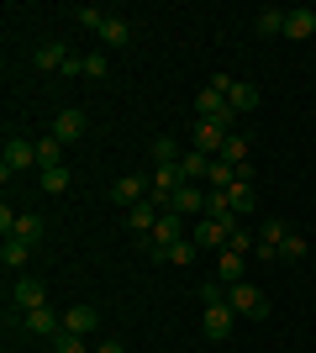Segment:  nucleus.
<instances>
[{
  "mask_svg": "<svg viewBox=\"0 0 316 353\" xmlns=\"http://www.w3.org/2000/svg\"><path fill=\"white\" fill-rule=\"evenodd\" d=\"M74 21H79V27H90L95 37H101V27H105V11H95V6H79V11H74Z\"/></svg>",
  "mask_w": 316,
  "mask_h": 353,
  "instance_id": "7c9ffc66",
  "label": "nucleus"
},
{
  "mask_svg": "<svg viewBox=\"0 0 316 353\" xmlns=\"http://www.w3.org/2000/svg\"><path fill=\"white\" fill-rule=\"evenodd\" d=\"M105 69H111V59H101V53L85 59V74H90V79H105Z\"/></svg>",
  "mask_w": 316,
  "mask_h": 353,
  "instance_id": "72a5a7b5",
  "label": "nucleus"
},
{
  "mask_svg": "<svg viewBox=\"0 0 316 353\" xmlns=\"http://www.w3.org/2000/svg\"><path fill=\"white\" fill-rule=\"evenodd\" d=\"M63 163V143L59 137H43V143H37V169H59Z\"/></svg>",
  "mask_w": 316,
  "mask_h": 353,
  "instance_id": "393cba45",
  "label": "nucleus"
},
{
  "mask_svg": "<svg viewBox=\"0 0 316 353\" xmlns=\"http://www.w3.org/2000/svg\"><path fill=\"white\" fill-rule=\"evenodd\" d=\"M21 327H27L32 338H48V343H53L63 332V316L53 306H37V311H21Z\"/></svg>",
  "mask_w": 316,
  "mask_h": 353,
  "instance_id": "0eeeda50",
  "label": "nucleus"
},
{
  "mask_svg": "<svg viewBox=\"0 0 316 353\" xmlns=\"http://www.w3.org/2000/svg\"><path fill=\"white\" fill-rule=\"evenodd\" d=\"M95 327H101V311H95V306H69V311H63V332H79V338H90Z\"/></svg>",
  "mask_w": 316,
  "mask_h": 353,
  "instance_id": "f8f14e48",
  "label": "nucleus"
},
{
  "mask_svg": "<svg viewBox=\"0 0 316 353\" xmlns=\"http://www.w3.org/2000/svg\"><path fill=\"white\" fill-rule=\"evenodd\" d=\"M21 169H37V143L11 137V143H6V159H0V179L11 185V174H21Z\"/></svg>",
  "mask_w": 316,
  "mask_h": 353,
  "instance_id": "20e7f679",
  "label": "nucleus"
},
{
  "mask_svg": "<svg viewBox=\"0 0 316 353\" xmlns=\"http://www.w3.org/2000/svg\"><path fill=\"white\" fill-rule=\"evenodd\" d=\"M232 327H238V311L227 306V295H222V301H206V316H200V332H206L211 343H227V338H232Z\"/></svg>",
  "mask_w": 316,
  "mask_h": 353,
  "instance_id": "f03ea898",
  "label": "nucleus"
},
{
  "mask_svg": "<svg viewBox=\"0 0 316 353\" xmlns=\"http://www.w3.org/2000/svg\"><path fill=\"white\" fill-rule=\"evenodd\" d=\"M206 195L211 190H200V185H180V190H174V201H169V211H180V216L185 221H190V216H206Z\"/></svg>",
  "mask_w": 316,
  "mask_h": 353,
  "instance_id": "6e6552de",
  "label": "nucleus"
},
{
  "mask_svg": "<svg viewBox=\"0 0 316 353\" xmlns=\"http://www.w3.org/2000/svg\"><path fill=\"white\" fill-rule=\"evenodd\" d=\"M227 206H232V216H248L253 211V185H227Z\"/></svg>",
  "mask_w": 316,
  "mask_h": 353,
  "instance_id": "b1692460",
  "label": "nucleus"
},
{
  "mask_svg": "<svg viewBox=\"0 0 316 353\" xmlns=\"http://www.w3.org/2000/svg\"><path fill=\"white\" fill-rule=\"evenodd\" d=\"M43 232H48V221L32 216V211H21V216H16V227H11V237H21V243H32V248L43 243Z\"/></svg>",
  "mask_w": 316,
  "mask_h": 353,
  "instance_id": "a211bd4d",
  "label": "nucleus"
},
{
  "mask_svg": "<svg viewBox=\"0 0 316 353\" xmlns=\"http://www.w3.org/2000/svg\"><path fill=\"white\" fill-rule=\"evenodd\" d=\"M0 264H6V269H27V264H32V243L6 237V243H0Z\"/></svg>",
  "mask_w": 316,
  "mask_h": 353,
  "instance_id": "f3484780",
  "label": "nucleus"
},
{
  "mask_svg": "<svg viewBox=\"0 0 316 353\" xmlns=\"http://www.w3.org/2000/svg\"><path fill=\"white\" fill-rule=\"evenodd\" d=\"M37 306H48L43 280H37V274H21V280L11 285V311H37Z\"/></svg>",
  "mask_w": 316,
  "mask_h": 353,
  "instance_id": "39448f33",
  "label": "nucleus"
},
{
  "mask_svg": "<svg viewBox=\"0 0 316 353\" xmlns=\"http://www.w3.org/2000/svg\"><path fill=\"white\" fill-rule=\"evenodd\" d=\"M63 59H69V48H63V43L37 48V69H63Z\"/></svg>",
  "mask_w": 316,
  "mask_h": 353,
  "instance_id": "cd10ccee",
  "label": "nucleus"
},
{
  "mask_svg": "<svg viewBox=\"0 0 316 353\" xmlns=\"http://www.w3.org/2000/svg\"><path fill=\"white\" fill-rule=\"evenodd\" d=\"M227 306L238 311V316H258V322H264V316H269V301H264V290H258V285H227Z\"/></svg>",
  "mask_w": 316,
  "mask_h": 353,
  "instance_id": "7ed1b4c3",
  "label": "nucleus"
},
{
  "mask_svg": "<svg viewBox=\"0 0 316 353\" xmlns=\"http://www.w3.org/2000/svg\"><path fill=\"white\" fill-rule=\"evenodd\" d=\"M311 32H316V11H306V6H301V11L285 16V37H290V43H306Z\"/></svg>",
  "mask_w": 316,
  "mask_h": 353,
  "instance_id": "4468645a",
  "label": "nucleus"
},
{
  "mask_svg": "<svg viewBox=\"0 0 316 353\" xmlns=\"http://www.w3.org/2000/svg\"><path fill=\"white\" fill-rule=\"evenodd\" d=\"M43 190L48 195H63V190H69V169H63V163H59V169H43Z\"/></svg>",
  "mask_w": 316,
  "mask_h": 353,
  "instance_id": "c85d7f7f",
  "label": "nucleus"
},
{
  "mask_svg": "<svg viewBox=\"0 0 316 353\" xmlns=\"http://www.w3.org/2000/svg\"><path fill=\"white\" fill-rule=\"evenodd\" d=\"M227 137H232V132H227L222 121H196V132H190V148H200V153H211V159H216Z\"/></svg>",
  "mask_w": 316,
  "mask_h": 353,
  "instance_id": "9d476101",
  "label": "nucleus"
},
{
  "mask_svg": "<svg viewBox=\"0 0 316 353\" xmlns=\"http://www.w3.org/2000/svg\"><path fill=\"white\" fill-rule=\"evenodd\" d=\"M232 85H238L232 74H211V90H222V95H232Z\"/></svg>",
  "mask_w": 316,
  "mask_h": 353,
  "instance_id": "f704fd0d",
  "label": "nucleus"
},
{
  "mask_svg": "<svg viewBox=\"0 0 316 353\" xmlns=\"http://www.w3.org/2000/svg\"><path fill=\"white\" fill-rule=\"evenodd\" d=\"M238 232V216H200L190 221V237H196V248H227V237Z\"/></svg>",
  "mask_w": 316,
  "mask_h": 353,
  "instance_id": "f257e3e1",
  "label": "nucleus"
},
{
  "mask_svg": "<svg viewBox=\"0 0 316 353\" xmlns=\"http://www.w3.org/2000/svg\"><path fill=\"white\" fill-rule=\"evenodd\" d=\"M290 237V227L285 221H264V237H258V253H264V264L269 259H280V243Z\"/></svg>",
  "mask_w": 316,
  "mask_h": 353,
  "instance_id": "2eb2a0df",
  "label": "nucleus"
},
{
  "mask_svg": "<svg viewBox=\"0 0 316 353\" xmlns=\"http://www.w3.org/2000/svg\"><path fill=\"white\" fill-rule=\"evenodd\" d=\"M280 259H306V237H295V232H290L285 243H280Z\"/></svg>",
  "mask_w": 316,
  "mask_h": 353,
  "instance_id": "473e14b6",
  "label": "nucleus"
},
{
  "mask_svg": "<svg viewBox=\"0 0 316 353\" xmlns=\"http://www.w3.org/2000/svg\"><path fill=\"white\" fill-rule=\"evenodd\" d=\"M216 159H227V163H248V137L232 132V137L222 143V153H216Z\"/></svg>",
  "mask_w": 316,
  "mask_h": 353,
  "instance_id": "a878e982",
  "label": "nucleus"
},
{
  "mask_svg": "<svg viewBox=\"0 0 316 353\" xmlns=\"http://www.w3.org/2000/svg\"><path fill=\"white\" fill-rule=\"evenodd\" d=\"M95 353H127V348H121L116 338H105V343H95Z\"/></svg>",
  "mask_w": 316,
  "mask_h": 353,
  "instance_id": "c9c22d12",
  "label": "nucleus"
},
{
  "mask_svg": "<svg viewBox=\"0 0 316 353\" xmlns=\"http://www.w3.org/2000/svg\"><path fill=\"white\" fill-rule=\"evenodd\" d=\"M227 105H232V111H253V105H258V85L238 79V85H232V95H227Z\"/></svg>",
  "mask_w": 316,
  "mask_h": 353,
  "instance_id": "5701e85b",
  "label": "nucleus"
},
{
  "mask_svg": "<svg viewBox=\"0 0 316 353\" xmlns=\"http://www.w3.org/2000/svg\"><path fill=\"white\" fill-rule=\"evenodd\" d=\"M253 248H258V237L248 232V227H238V232L227 237V253H253Z\"/></svg>",
  "mask_w": 316,
  "mask_h": 353,
  "instance_id": "c756f323",
  "label": "nucleus"
},
{
  "mask_svg": "<svg viewBox=\"0 0 316 353\" xmlns=\"http://www.w3.org/2000/svg\"><path fill=\"white\" fill-rule=\"evenodd\" d=\"M158 216H164V206H158V201H153V195H148L143 206H132V211H127V227H132L137 237H148L153 227H158Z\"/></svg>",
  "mask_w": 316,
  "mask_h": 353,
  "instance_id": "9b49d317",
  "label": "nucleus"
},
{
  "mask_svg": "<svg viewBox=\"0 0 316 353\" xmlns=\"http://www.w3.org/2000/svg\"><path fill=\"white\" fill-rule=\"evenodd\" d=\"M180 169H185V179L196 185V179H206V174H211V153H200V148H190V153H185V159H180Z\"/></svg>",
  "mask_w": 316,
  "mask_h": 353,
  "instance_id": "4be33fe9",
  "label": "nucleus"
},
{
  "mask_svg": "<svg viewBox=\"0 0 316 353\" xmlns=\"http://www.w3.org/2000/svg\"><path fill=\"white\" fill-rule=\"evenodd\" d=\"M101 43H105V48H127V43H132V21H127V16H105Z\"/></svg>",
  "mask_w": 316,
  "mask_h": 353,
  "instance_id": "dca6fc26",
  "label": "nucleus"
},
{
  "mask_svg": "<svg viewBox=\"0 0 316 353\" xmlns=\"http://www.w3.org/2000/svg\"><path fill=\"white\" fill-rule=\"evenodd\" d=\"M242 269H248V264H242V253H227V248H222V264H216V280H222V285H242V280H248Z\"/></svg>",
  "mask_w": 316,
  "mask_h": 353,
  "instance_id": "aec40b11",
  "label": "nucleus"
},
{
  "mask_svg": "<svg viewBox=\"0 0 316 353\" xmlns=\"http://www.w3.org/2000/svg\"><path fill=\"white\" fill-rule=\"evenodd\" d=\"M148 237L158 243V248H174V243L185 237V216H180V211H164V216H158V227H153Z\"/></svg>",
  "mask_w": 316,
  "mask_h": 353,
  "instance_id": "ddd939ff",
  "label": "nucleus"
},
{
  "mask_svg": "<svg viewBox=\"0 0 316 353\" xmlns=\"http://www.w3.org/2000/svg\"><path fill=\"white\" fill-rule=\"evenodd\" d=\"M285 6H264V11H258V32H264V37H285Z\"/></svg>",
  "mask_w": 316,
  "mask_h": 353,
  "instance_id": "412c9836",
  "label": "nucleus"
},
{
  "mask_svg": "<svg viewBox=\"0 0 316 353\" xmlns=\"http://www.w3.org/2000/svg\"><path fill=\"white\" fill-rule=\"evenodd\" d=\"M148 190H153V179H137V174H121V179H111V201H116V206H143V201H148Z\"/></svg>",
  "mask_w": 316,
  "mask_h": 353,
  "instance_id": "423d86ee",
  "label": "nucleus"
},
{
  "mask_svg": "<svg viewBox=\"0 0 316 353\" xmlns=\"http://www.w3.org/2000/svg\"><path fill=\"white\" fill-rule=\"evenodd\" d=\"M196 237H180V243H174V248H169V264H180V269H190V264H196Z\"/></svg>",
  "mask_w": 316,
  "mask_h": 353,
  "instance_id": "bb28decb",
  "label": "nucleus"
},
{
  "mask_svg": "<svg viewBox=\"0 0 316 353\" xmlns=\"http://www.w3.org/2000/svg\"><path fill=\"white\" fill-rule=\"evenodd\" d=\"M85 127H90V121H85V111H79V105H69V111H59V117H53V137H59L63 148L79 143V137H85Z\"/></svg>",
  "mask_w": 316,
  "mask_h": 353,
  "instance_id": "1a4fd4ad",
  "label": "nucleus"
},
{
  "mask_svg": "<svg viewBox=\"0 0 316 353\" xmlns=\"http://www.w3.org/2000/svg\"><path fill=\"white\" fill-rule=\"evenodd\" d=\"M148 153H153V169H169V163H180V159H185L174 137H153V143H148Z\"/></svg>",
  "mask_w": 316,
  "mask_h": 353,
  "instance_id": "6ab92c4d",
  "label": "nucleus"
},
{
  "mask_svg": "<svg viewBox=\"0 0 316 353\" xmlns=\"http://www.w3.org/2000/svg\"><path fill=\"white\" fill-rule=\"evenodd\" d=\"M53 353H90V348H85L79 332H59V338H53Z\"/></svg>",
  "mask_w": 316,
  "mask_h": 353,
  "instance_id": "2f4dec72",
  "label": "nucleus"
}]
</instances>
